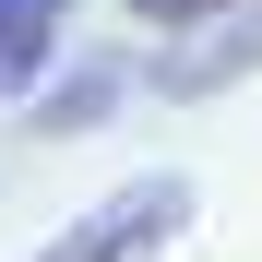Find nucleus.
Listing matches in <instances>:
<instances>
[{
  "label": "nucleus",
  "instance_id": "f257e3e1",
  "mask_svg": "<svg viewBox=\"0 0 262 262\" xmlns=\"http://www.w3.org/2000/svg\"><path fill=\"white\" fill-rule=\"evenodd\" d=\"M191 203H203V191L167 179V167H155V179H119L96 214H72L36 262H167V250H179V227H191Z\"/></svg>",
  "mask_w": 262,
  "mask_h": 262
},
{
  "label": "nucleus",
  "instance_id": "f03ea898",
  "mask_svg": "<svg viewBox=\"0 0 262 262\" xmlns=\"http://www.w3.org/2000/svg\"><path fill=\"white\" fill-rule=\"evenodd\" d=\"M60 24H72V0H0V107H24L36 83H48Z\"/></svg>",
  "mask_w": 262,
  "mask_h": 262
},
{
  "label": "nucleus",
  "instance_id": "7ed1b4c3",
  "mask_svg": "<svg viewBox=\"0 0 262 262\" xmlns=\"http://www.w3.org/2000/svg\"><path fill=\"white\" fill-rule=\"evenodd\" d=\"M107 107H119V72H72V83H48V96L24 107V131H36V143H60V131H96Z\"/></svg>",
  "mask_w": 262,
  "mask_h": 262
},
{
  "label": "nucleus",
  "instance_id": "20e7f679",
  "mask_svg": "<svg viewBox=\"0 0 262 262\" xmlns=\"http://www.w3.org/2000/svg\"><path fill=\"white\" fill-rule=\"evenodd\" d=\"M250 60H262V24H238V36H214L203 60H167L155 83H167V96H214V83H238Z\"/></svg>",
  "mask_w": 262,
  "mask_h": 262
},
{
  "label": "nucleus",
  "instance_id": "39448f33",
  "mask_svg": "<svg viewBox=\"0 0 262 262\" xmlns=\"http://www.w3.org/2000/svg\"><path fill=\"white\" fill-rule=\"evenodd\" d=\"M143 24H214V12H238V0H131Z\"/></svg>",
  "mask_w": 262,
  "mask_h": 262
}]
</instances>
